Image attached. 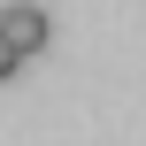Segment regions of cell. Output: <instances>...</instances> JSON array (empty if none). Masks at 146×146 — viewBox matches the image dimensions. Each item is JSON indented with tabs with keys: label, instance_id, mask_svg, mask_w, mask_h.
<instances>
[{
	"label": "cell",
	"instance_id": "cell-1",
	"mask_svg": "<svg viewBox=\"0 0 146 146\" xmlns=\"http://www.w3.org/2000/svg\"><path fill=\"white\" fill-rule=\"evenodd\" d=\"M0 38H8L15 54H38V46H46V8H8V15H0Z\"/></svg>",
	"mask_w": 146,
	"mask_h": 146
},
{
	"label": "cell",
	"instance_id": "cell-2",
	"mask_svg": "<svg viewBox=\"0 0 146 146\" xmlns=\"http://www.w3.org/2000/svg\"><path fill=\"white\" fill-rule=\"evenodd\" d=\"M15 62H23V54H15V46H8V38H0V85H8V77H15Z\"/></svg>",
	"mask_w": 146,
	"mask_h": 146
}]
</instances>
